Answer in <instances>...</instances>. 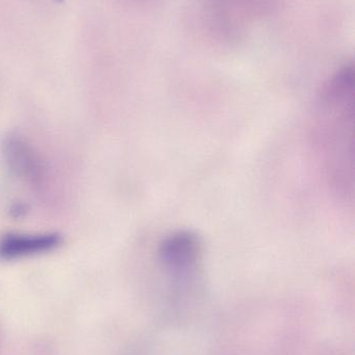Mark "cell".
<instances>
[{
	"mask_svg": "<svg viewBox=\"0 0 355 355\" xmlns=\"http://www.w3.org/2000/svg\"><path fill=\"white\" fill-rule=\"evenodd\" d=\"M204 250L201 238L192 231H177L165 237L158 245V260L175 273L193 271Z\"/></svg>",
	"mask_w": 355,
	"mask_h": 355,
	"instance_id": "2",
	"label": "cell"
},
{
	"mask_svg": "<svg viewBox=\"0 0 355 355\" xmlns=\"http://www.w3.org/2000/svg\"><path fill=\"white\" fill-rule=\"evenodd\" d=\"M60 234H8L0 238V259L15 260L52 252L62 244Z\"/></svg>",
	"mask_w": 355,
	"mask_h": 355,
	"instance_id": "4",
	"label": "cell"
},
{
	"mask_svg": "<svg viewBox=\"0 0 355 355\" xmlns=\"http://www.w3.org/2000/svg\"><path fill=\"white\" fill-rule=\"evenodd\" d=\"M2 155L10 172L31 185H40L45 168L33 146L18 133H10L2 144Z\"/></svg>",
	"mask_w": 355,
	"mask_h": 355,
	"instance_id": "3",
	"label": "cell"
},
{
	"mask_svg": "<svg viewBox=\"0 0 355 355\" xmlns=\"http://www.w3.org/2000/svg\"><path fill=\"white\" fill-rule=\"evenodd\" d=\"M317 141L327 180L340 198L354 200V69L346 66L320 95Z\"/></svg>",
	"mask_w": 355,
	"mask_h": 355,
	"instance_id": "1",
	"label": "cell"
}]
</instances>
